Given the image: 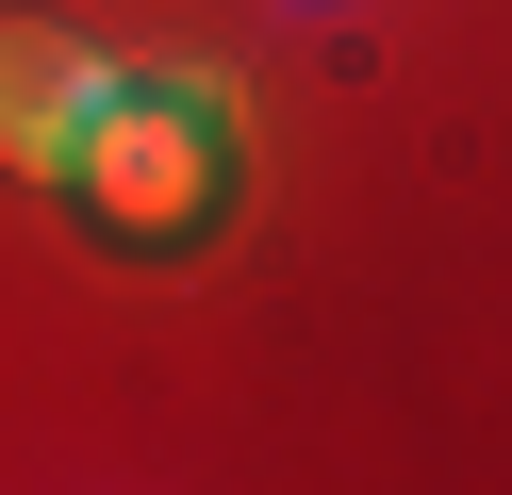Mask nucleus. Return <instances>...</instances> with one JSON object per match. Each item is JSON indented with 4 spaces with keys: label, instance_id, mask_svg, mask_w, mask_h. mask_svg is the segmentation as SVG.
Listing matches in <instances>:
<instances>
[{
    "label": "nucleus",
    "instance_id": "obj_1",
    "mask_svg": "<svg viewBox=\"0 0 512 495\" xmlns=\"http://www.w3.org/2000/svg\"><path fill=\"white\" fill-rule=\"evenodd\" d=\"M67 182V215L100 231V248H199L215 215H232V99L199 83V66H116L100 116H83V149L50 165Z\"/></svg>",
    "mask_w": 512,
    "mask_h": 495
},
{
    "label": "nucleus",
    "instance_id": "obj_2",
    "mask_svg": "<svg viewBox=\"0 0 512 495\" xmlns=\"http://www.w3.org/2000/svg\"><path fill=\"white\" fill-rule=\"evenodd\" d=\"M100 83H116L100 33H67V17H0V165H17V182H50V165L83 149V116H100Z\"/></svg>",
    "mask_w": 512,
    "mask_h": 495
}]
</instances>
